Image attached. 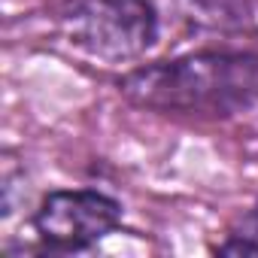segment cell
Instances as JSON below:
<instances>
[{"instance_id": "obj_1", "label": "cell", "mask_w": 258, "mask_h": 258, "mask_svg": "<svg viewBox=\"0 0 258 258\" xmlns=\"http://www.w3.org/2000/svg\"><path fill=\"white\" fill-rule=\"evenodd\" d=\"M118 91L146 109L234 115L258 103V52H191L131 70Z\"/></svg>"}, {"instance_id": "obj_2", "label": "cell", "mask_w": 258, "mask_h": 258, "mask_svg": "<svg viewBox=\"0 0 258 258\" xmlns=\"http://www.w3.org/2000/svg\"><path fill=\"white\" fill-rule=\"evenodd\" d=\"M61 25L73 46L100 61L140 58L158 40L149 0H64Z\"/></svg>"}, {"instance_id": "obj_3", "label": "cell", "mask_w": 258, "mask_h": 258, "mask_svg": "<svg viewBox=\"0 0 258 258\" xmlns=\"http://www.w3.org/2000/svg\"><path fill=\"white\" fill-rule=\"evenodd\" d=\"M121 222V204L103 191H52L34 213V228L49 249L79 252L109 237Z\"/></svg>"}, {"instance_id": "obj_4", "label": "cell", "mask_w": 258, "mask_h": 258, "mask_svg": "<svg viewBox=\"0 0 258 258\" xmlns=\"http://www.w3.org/2000/svg\"><path fill=\"white\" fill-rule=\"evenodd\" d=\"M213 252L231 255V258L258 255V201L234 222V228L228 231V237H225L219 246H213Z\"/></svg>"}]
</instances>
